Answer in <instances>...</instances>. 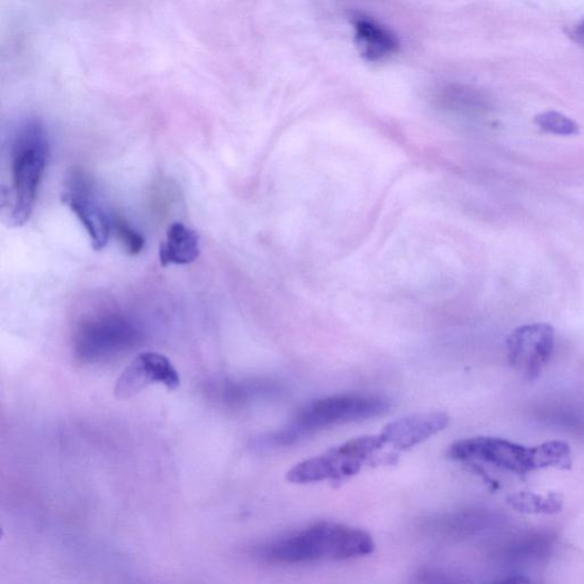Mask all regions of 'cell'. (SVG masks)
<instances>
[{"instance_id": "cell-9", "label": "cell", "mask_w": 584, "mask_h": 584, "mask_svg": "<svg viewBox=\"0 0 584 584\" xmlns=\"http://www.w3.org/2000/svg\"><path fill=\"white\" fill-rule=\"evenodd\" d=\"M155 384L177 390L181 384L180 373L164 355L144 352L122 371L114 386V395L121 400L130 399Z\"/></svg>"}, {"instance_id": "cell-16", "label": "cell", "mask_w": 584, "mask_h": 584, "mask_svg": "<svg viewBox=\"0 0 584 584\" xmlns=\"http://www.w3.org/2000/svg\"><path fill=\"white\" fill-rule=\"evenodd\" d=\"M112 232L119 238L128 254L135 256L142 252L145 240L127 220L113 217Z\"/></svg>"}, {"instance_id": "cell-5", "label": "cell", "mask_w": 584, "mask_h": 584, "mask_svg": "<svg viewBox=\"0 0 584 584\" xmlns=\"http://www.w3.org/2000/svg\"><path fill=\"white\" fill-rule=\"evenodd\" d=\"M384 445L380 434L350 440L292 467L286 473V480L295 484H308L352 477L361 471L367 459Z\"/></svg>"}, {"instance_id": "cell-6", "label": "cell", "mask_w": 584, "mask_h": 584, "mask_svg": "<svg viewBox=\"0 0 584 584\" xmlns=\"http://www.w3.org/2000/svg\"><path fill=\"white\" fill-rule=\"evenodd\" d=\"M139 326L119 314H104L83 322L74 338V352L82 362H98L135 346Z\"/></svg>"}, {"instance_id": "cell-4", "label": "cell", "mask_w": 584, "mask_h": 584, "mask_svg": "<svg viewBox=\"0 0 584 584\" xmlns=\"http://www.w3.org/2000/svg\"><path fill=\"white\" fill-rule=\"evenodd\" d=\"M452 461L483 463L517 476L546 469H572V451L564 441L524 446L505 439L473 437L453 443L447 452Z\"/></svg>"}, {"instance_id": "cell-15", "label": "cell", "mask_w": 584, "mask_h": 584, "mask_svg": "<svg viewBox=\"0 0 584 584\" xmlns=\"http://www.w3.org/2000/svg\"><path fill=\"white\" fill-rule=\"evenodd\" d=\"M535 123L542 131L555 135L571 137L578 133L577 123L556 111L537 114L535 117Z\"/></svg>"}, {"instance_id": "cell-7", "label": "cell", "mask_w": 584, "mask_h": 584, "mask_svg": "<svg viewBox=\"0 0 584 584\" xmlns=\"http://www.w3.org/2000/svg\"><path fill=\"white\" fill-rule=\"evenodd\" d=\"M62 201L85 228L93 248L98 252L104 249L112 233V218L92 178L81 170H73L67 178Z\"/></svg>"}, {"instance_id": "cell-13", "label": "cell", "mask_w": 584, "mask_h": 584, "mask_svg": "<svg viewBox=\"0 0 584 584\" xmlns=\"http://www.w3.org/2000/svg\"><path fill=\"white\" fill-rule=\"evenodd\" d=\"M507 504L518 513L531 515H555L563 510V497L557 493L540 495L517 492L507 496Z\"/></svg>"}, {"instance_id": "cell-11", "label": "cell", "mask_w": 584, "mask_h": 584, "mask_svg": "<svg viewBox=\"0 0 584 584\" xmlns=\"http://www.w3.org/2000/svg\"><path fill=\"white\" fill-rule=\"evenodd\" d=\"M355 40L361 56L370 62H381L399 50L396 36L386 27L363 16L353 18Z\"/></svg>"}, {"instance_id": "cell-2", "label": "cell", "mask_w": 584, "mask_h": 584, "mask_svg": "<svg viewBox=\"0 0 584 584\" xmlns=\"http://www.w3.org/2000/svg\"><path fill=\"white\" fill-rule=\"evenodd\" d=\"M50 141L44 124L28 119L20 124L11 148V184L3 189V213L11 226L26 224L50 160Z\"/></svg>"}, {"instance_id": "cell-1", "label": "cell", "mask_w": 584, "mask_h": 584, "mask_svg": "<svg viewBox=\"0 0 584 584\" xmlns=\"http://www.w3.org/2000/svg\"><path fill=\"white\" fill-rule=\"evenodd\" d=\"M372 536L360 528L339 523H319L304 531L272 541L259 552L273 564L318 561H346L370 555Z\"/></svg>"}, {"instance_id": "cell-14", "label": "cell", "mask_w": 584, "mask_h": 584, "mask_svg": "<svg viewBox=\"0 0 584 584\" xmlns=\"http://www.w3.org/2000/svg\"><path fill=\"white\" fill-rule=\"evenodd\" d=\"M437 102L445 109L456 112H479L486 109L484 97L469 87L449 85L437 93Z\"/></svg>"}, {"instance_id": "cell-8", "label": "cell", "mask_w": 584, "mask_h": 584, "mask_svg": "<svg viewBox=\"0 0 584 584\" xmlns=\"http://www.w3.org/2000/svg\"><path fill=\"white\" fill-rule=\"evenodd\" d=\"M555 340V330L547 323L525 324L515 329L507 339L510 364L526 380H536L552 359Z\"/></svg>"}, {"instance_id": "cell-17", "label": "cell", "mask_w": 584, "mask_h": 584, "mask_svg": "<svg viewBox=\"0 0 584 584\" xmlns=\"http://www.w3.org/2000/svg\"><path fill=\"white\" fill-rule=\"evenodd\" d=\"M568 34L576 41L577 44L584 48V19L576 23L570 31Z\"/></svg>"}, {"instance_id": "cell-3", "label": "cell", "mask_w": 584, "mask_h": 584, "mask_svg": "<svg viewBox=\"0 0 584 584\" xmlns=\"http://www.w3.org/2000/svg\"><path fill=\"white\" fill-rule=\"evenodd\" d=\"M390 409V401L377 395L344 394L323 397L305 405L285 427L258 439L255 446L260 450L286 447L332 426L384 415Z\"/></svg>"}, {"instance_id": "cell-12", "label": "cell", "mask_w": 584, "mask_h": 584, "mask_svg": "<svg viewBox=\"0 0 584 584\" xmlns=\"http://www.w3.org/2000/svg\"><path fill=\"white\" fill-rule=\"evenodd\" d=\"M200 255L199 236L195 231L182 223H173L167 230L165 239L159 249L161 266L189 265Z\"/></svg>"}, {"instance_id": "cell-10", "label": "cell", "mask_w": 584, "mask_h": 584, "mask_svg": "<svg viewBox=\"0 0 584 584\" xmlns=\"http://www.w3.org/2000/svg\"><path fill=\"white\" fill-rule=\"evenodd\" d=\"M449 422L443 412L416 413L389 424L380 435L385 445L405 451L444 431Z\"/></svg>"}]
</instances>
